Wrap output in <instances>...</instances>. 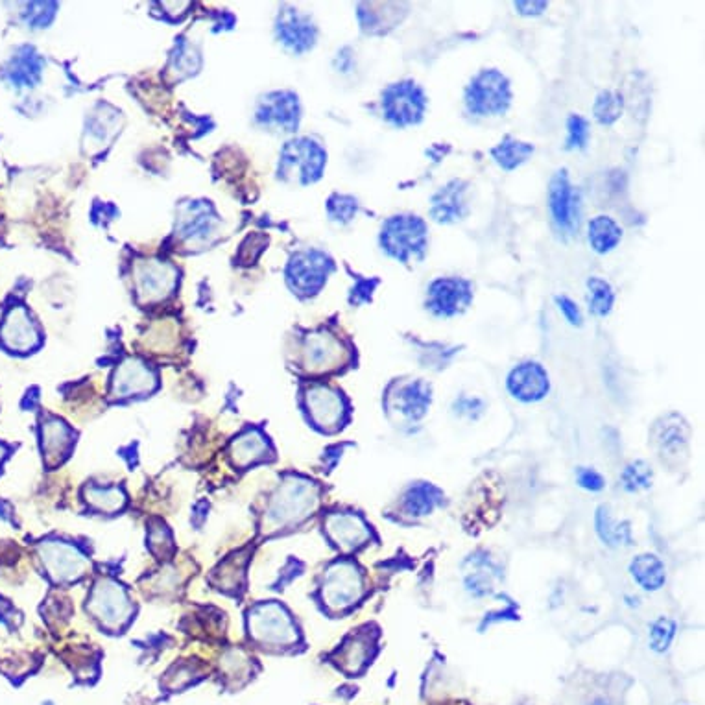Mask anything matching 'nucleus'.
Returning <instances> with one entry per match:
<instances>
[{
	"instance_id": "nucleus-1",
	"label": "nucleus",
	"mask_w": 705,
	"mask_h": 705,
	"mask_svg": "<svg viewBox=\"0 0 705 705\" xmlns=\"http://www.w3.org/2000/svg\"><path fill=\"white\" fill-rule=\"evenodd\" d=\"M320 488L309 478L290 475L277 486L264 512V534H277L307 521L318 508Z\"/></svg>"
},
{
	"instance_id": "nucleus-2",
	"label": "nucleus",
	"mask_w": 705,
	"mask_h": 705,
	"mask_svg": "<svg viewBox=\"0 0 705 705\" xmlns=\"http://www.w3.org/2000/svg\"><path fill=\"white\" fill-rule=\"evenodd\" d=\"M379 246L397 263L423 261L429 250V226L421 216L412 213L390 216L381 226Z\"/></svg>"
},
{
	"instance_id": "nucleus-3",
	"label": "nucleus",
	"mask_w": 705,
	"mask_h": 705,
	"mask_svg": "<svg viewBox=\"0 0 705 705\" xmlns=\"http://www.w3.org/2000/svg\"><path fill=\"white\" fill-rule=\"evenodd\" d=\"M512 84L499 69L478 71L464 91V102L469 115L475 117H502L512 106Z\"/></svg>"
},
{
	"instance_id": "nucleus-4",
	"label": "nucleus",
	"mask_w": 705,
	"mask_h": 705,
	"mask_svg": "<svg viewBox=\"0 0 705 705\" xmlns=\"http://www.w3.org/2000/svg\"><path fill=\"white\" fill-rule=\"evenodd\" d=\"M246 622L251 641L257 645L287 648L298 643V626L279 602H261L253 606Z\"/></svg>"
},
{
	"instance_id": "nucleus-5",
	"label": "nucleus",
	"mask_w": 705,
	"mask_h": 705,
	"mask_svg": "<svg viewBox=\"0 0 705 705\" xmlns=\"http://www.w3.org/2000/svg\"><path fill=\"white\" fill-rule=\"evenodd\" d=\"M353 347L331 329H316L303 336L299 351V366L311 375L340 371L349 364Z\"/></svg>"
},
{
	"instance_id": "nucleus-6",
	"label": "nucleus",
	"mask_w": 705,
	"mask_h": 705,
	"mask_svg": "<svg viewBox=\"0 0 705 705\" xmlns=\"http://www.w3.org/2000/svg\"><path fill=\"white\" fill-rule=\"evenodd\" d=\"M87 611L104 630L120 632L132 621L135 608L124 586L111 578H100L91 589Z\"/></svg>"
},
{
	"instance_id": "nucleus-7",
	"label": "nucleus",
	"mask_w": 705,
	"mask_h": 705,
	"mask_svg": "<svg viewBox=\"0 0 705 705\" xmlns=\"http://www.w3.org/2000/svg\"><path fill=\"white\" fill-rule=\"evenodd\" d=\"M384 119L392 126L403 130L408 126H418L425 119L429 108V96L416 80H399L390 84L381 93Z\"/></svg>"
},
{
	"instance_id": "nucleus-8",
	"label": "nucleus",
	"mask_w": 705,
	"mask_h": 705,
	"mask_svg": "<svg viewBox=\"0 0 705 705\" xmlns=\"http://www.w3.org/2000/svg\"><path fill=\"white\" fill-rule=\"evenodd\" d=\"M37 554L48 578L58 586L76 584L91 571V562L82 549L61 539L41 541Z\"/></svg>"
},
{
	"instance_id": "nucleus-9",
	"label": "nucleus",
	"mask_w": 705,
	"mask_h": 705,
	"mask_svg": "<svg viewBox=\"0 0 705 705\" xmlns=\"http://www.w3.org/2000/svg\"><path fill=\"white\" fill-rule=\"evenodd\" d=\"M303 408L309 421L323 432L340 431L349 419V401L338 388L312 383L303 390Z\"/></svg>"
},
{
	"instance_id": "nucleus-10",
	"label": "nucleus",
	"mask_w": 705,
	"mask_h": 705,
	"mask_svg": "<svg viewBox=\"0 0 705 705\" xmlns=\"http://www.w3.org/2000/svg\"><path fill=\"white\" fill-rule=\"evenodd\" d=\"M323 606L333 613H342L355 606L364 595V576L353 562H335L323 574L320 587Z\"/></svg>"
},
{
	"instance_id": "nucleus-11",
	"label": "nucleus",
	"mask_w": 705,
	"mask_h": 705,
	"mask_svg": "<svg viewBox=\"0 0 705 705\" xmlns=\"http://www.w3.org/2000/svg\"><path fill=\"white\" fill-rule=\"evenodd\" d=\"M333 270L335 261L325 251H298L287 266L288 287L299 298H312L325 287L327 277Z\"/></svg>"
},
{
	"instance_id": "nucleus-12",
	"label": "nucleus",
	"mask_w": 705,
	"mask_h": 705,
	"mask_svg": "<svg viewBox=\"0 0 705 705\" xmlns=\"http://www.w3.org/2000/svg\"><path fill=\"white\" fill-rule=\"evenodd\" d=\"M549 211L560 239L574 237L580 228V194L569 180L567 168L554 172L549 183Z\"/></svg>"
},
{
	"instance_id": "nucleus-13",
	"label": "nucleus",
	"mask_w": 705,
	"mask_h": 705,
	"mask_svg": "<svg viewBox=\"0 0 705 705\" xmlns=\"http://www.w3.org/2000/svg\"><path fill=\"white\" fill-rule=\"evenodd\" d=\"M475 287L466 277H436L427 287L425 309L436 318H455L471 307Z\"/></svg>"
},
{
	"instance_id": "nucleus-14",
	"label": "nucleus",
	"mask_w": 705,
	"mask_h": 705,
	"mask_svg": "<svg viewBox=\"0 0 705 705\" xmlns=\"http://www.w3.org/2000/svg\"><path fill=\"white\" fill-rule=\"evenodd\" d=\"M431 403V384L423 379H397L386 390V408L408 423L425 418Z\"/></svg>"
},
{
	"instance_id": "nucleus-15",
	"label": "nucleus",
	"mask_w": 705,
	"mask_h": 705,
	"mask_svg": "<svg viewBox=\"0 0 705 705\" xmlns=\"http://www.w3.org/2000/svg\"><path fill=\"white\" fill-rule=\"evenodd\" d=\"M325 165H327L325 150L320 144L314 143L312 139H307V137L290 141L281 154L283 176L298 172L296 176H298L299 183H303V185L320 180Z\"/></svg>"
},
{
	"instance_id": "nucleus-16",
	"label": "nucleus",
	"mask_w": 705,
	"mask_h": 705,
	"mask_svg": "<svg viewBox=\"0 0 705 705\" xmlns=\"http://www.w3.org/2000/svg\"><path fill=\"white\" fill-rule=\"evenodd\" d=\"M178 285V270L165 261H141L135 264V290L143 305L168 298Z\"/></svg>"
},
{
	"instance_id": "nucleus-17",
	"label": "nucleus",
	"mask_w": 705,
	"mask_h": 705,
	"mask_svg": "<svg viewBox=\"0 0 705 705\" xmlns=\"http://www.w3.org/2000/svg\"><path fill=\"white\" fill-rule=\"evenodd\" d=\"M157 388L156 371L139 359H126L120 362L111 381L113 399H130L139 395L152 394Z\"/></svg>"
},
{
	"instance_id": "nucleus-18",
	"label": "nucleus",
	"mask_w": 705,
	"mask_h": 705,
	"mask_svg": "<svg viewBox=\"0 0 705 705\" xmlns=\"http://www.w3.org/2000/svg\"><path fill=\"white\" fill-rule=\"evenodd\" d=\"M0 342L12 353H30L41 344L37 323L24 307H12L0 323Z\"/></svg>"
},
{
	"instance_id": "nucleus-19",
	"label": "nucleus",
	"mask_w": 705,
	"mask_h": 705,
	"mask_svg": "<svg viewBox=\"0 0 705 705\" xmlns=\"http://www.w3.org/2000/svg\"><path fill=\"white\" fill-rule=\"evenodd\" d=\"M325 534L336 549L344 552L364 547L371 539V528L364 517L353 512H336L325 517Z\"/></svg>"
},
{
	"instance_id": "nucleus-20",
	"label": "nucleus",
	"mask_w": 705,
	"mask_h": 705,
	"mask_svg": "<svg viewBox=\"0 0 705 705\" xmlns=\"http://www.w3.org/2000/svg\"><path fill=\"white\" fill-rule=\"evenodd\" d=\"M467 191H469V183L466 180L447 181L443 187L432 194L431 215L434 222L438 224H455L466 218L469 213V205H467Z\"/></svg>"
},
{
	"instance_id": "nucleus-21",
	"label": "nucleus",
	"mask_w": 705,
	"mask_h": 705,
	"mask_svg": "<svg viewBox=\"0 0 705 705\" xmlns=\"http://www.w3.org/2000/svg\"><path fill=\"white\" fill-rule=\"evenodd\" d=\"M407 2H364L359 4L360 28L368 36H386L405 21Z\"/></svg>"
},
{
	"instance_id": "nucleus-22",
	"label": "nucleus",
	"mask_w": 705,
	"mask_h": 705,
	"mask_svg": "<svg viewBox=\"0 0 705 705\" xmlns=\"http://www.w3.org/2000/svg\"><path fill=\"white\" fill-rule=\"evenodd\" d=\"M508 392L523 403H536L549 394V373L539 362H523L508 375Z\"/></svg>"
},
{
	"instance_id": "nucleus-23",
	"label": "nucleus",
	"mask_w": 705,
	"mask_h": 705,
	"mask_svg": "<svg viewBox=\"0 0 705 705\" xmlns=\"http://www.w3.org/2000/svg\"><path fill=\"white\" fill-rule=\"evenodd\" d=\"M275 30L279 41L296 54L311 50L318 37V28L311 17L294 8H285L279 13Z\"/></svg>"
},
{
	"instance_id": "nucleus-24",
	"label": "nucleus",
	"mask_w": 705,
	"mask_h": 705,
	"mask_svg": "<svg viewBox=\"0 0 705 705\" xmlns=\"http://www.w3.org/2000/svg\"><path fill=\"white\" fill-rule=\"evenodd\" d=\"M74 431L58 418H48L41 425V451L48 467L60 466L71 455Z\"/></svg>"
},
{
	"instance_id": "nucleus-25",
	"label": "nucleus",
	"mask_w": 705,
	"mask_h": 705,
	"mask_svg": "<svg viewBox=\"0 0 705 705\" xmlns=\"http://www.w3.org/2000/svg\"><path fill=\"white\" fill-rule=\"evenodd\" d=\"M268 455H270V443L259 429H248L242 432L229 445L231 464L239 469H248L266 462Z\"/></svg>"
},
{
	"instance_id": "nucleus-26",
	"label": "nucleus",
	"mask_w": 705,
	"mask_h": 705,
	"mask_svg": "<svg viewBox=\"0 0 705 705\" xmlns=\"http://www.w3.org/2000/svg\"><path fill=\"white\" fill-rule=\"evenodd\" d=\"M299 102L294 93H274L268 96L259 109V120L264 124H275L283 128V132H294L299 124Z\"/></svg>"
},
{
	"instance_id": "nucleus-27",
	"label": "nucleus",
	"mask_w": 705,
	"mask_h": 705,
	"mask_svg": "<svg viewBox=\"0 0 705 705\" xmlns=\"http://www.w3.org/2000/svg\"><path fill=\"white\" fill-rule=\"evenodd\" d=\"M687 438H689V429L680 414L663 416L656 423V442L661 453H667L669 456L680 455L687 445Z\"/></svg>"
},
{
	"instance_id": "nucleus-28",
	"label": "nucleus",
	"mask_w": 705,
	"mask_h": 705,
	"mask_svg": "<svg viewBox=\"0 0 705 705\" xmlns=\"http://www.w3.org/2000/svg\"><path fill=\"white\" fill-rule=\"evenodd\" d=\"M587 239L598 255L615 250L622 240V228L611 216L598 215L587 226Z\"/></svg>"
},
{
	"instance_id": "nucleus-29",
	"label": "nucleus",
	"mask_w": 705,
	"mask_h": 705,
	"mask_svg": "<svg viewBox=\"0 0 705 705\" xmlns=\"http://www.w3.org/2000/svg\"><path fill=\"white\" fill-rule=\"evenodd\" d=\"M536 146L526 141H519L510 135H506L501 143L495 144L490 150L493 161L506 172H512L517 167H521L530 157L534 156Z\"/></svg>"
},
{
	"instance_id": "nucleus-30",
	"label": "nucleus",
	"mask_w": 705,
	"mask_h": 705,
	"mask_svg": "<svg viewBox=\"0 0 705 705\" xmlns=\"http://www.w3.org/2000/svg\"><path fill=\"white\" fill-rule=\"evenodd\" d=\"M632 578L645 591H659L667 582L665 563L656 554H641L630 563Z\"/></svg>"
},
{
	"instance_id": "nucleus-31",
	"label": "nucleus",
	"mask_w": 705,
	"mask_h": 705,
	"mask_svg": "<svg viewBox=\"0 0 705 705\" xmlns=\"http://www.w3.org/2000/svg\"><path fill=\"white\" fill-rule=\"evenodd\" d=\"M595 526H597L598 538L602 539L604 545H608L611 549L630 547L632 545L630 525L628 523H617L613 519L608 506H600L598 508Z\"/></svg>"
},
{
	"instance_id": "nucleus-32",
	"label": "nucleus",
	"mask_w": 705,
	"mask_h": 705,
	"mask_svg": "<svg viewBox=\"0 0 705 705\" xmlns=\"http://www.w3.org/2000/svg\"><path fill=\"white\" fill-rule=\"evenodd\" d=\"M371 650H373V639L370 634L351 635V637H347L346 643L340 648L338 665H342V669L349 674H355L368 663V659L371 658Z\"/></svg>"
},
{
	"instance_id": "nucleus-33",
	"label": "nucleus",
	"mask_w": 705,
	"mask_h": 705,
	"mask_svg": "<svg viewBox=\"0 0 705 705\" xmlns=\"http://www.w3.org/2000/svg\"><path fill=\"white\" fill-rule=\"evenodd\" d=\"M440 499H442V491L434 488L432 484L419 482L408 488L403 497V508L412 517H425L431 514Z\"/></svg>"
},
{
	"instance_id": "nucleus-34",
	"label": "nucleus",
	"mask_w": 705,
	"mask_h": 705,
	"mask_svg": "<svg viewBox=\"0 0 705 705\" xmlns=\"http://www.w3.org/2000/svg\"><path fill=\"white\" fill-rule=\"evenodd\" d=\"M84 497L87 504L100 514H117L126 506V493L119 486L100 488V486L89 484V486H85Z\"/></svg>"
},
{
	"instance_id": "nucleus-35",
	"label": "nucleus",
	"mask_w": 705,
	"mask_h": 705,
	"mask_svg": "<svg viewBox=\"0 0 705 705\" xmlns=\"http://www.w3.org/2000/svg\"><path fill=\"white\" fill-rule=\"evenodd\" d=\"M587 305L597 318H606L615 305V290L606 279L591 275L587 279Z\"/></svg>"
},
{
	"instance_id": "nucleus-36",
	"label": "nucleus",
	"mask_w": 705,
	"mask_h": 705,
	"mask_svg": "<svg viewBox=\"0 0 705 705\" xmlns=\"http://www.w3.org/2000/svg\"><path fill=\"white\" fill-rule=\"evenodd\" d=\"M41 72V61L36 54H32L30 48H24L21 54H17L12 60V65L8 67V78L17 87L32 85L39 78Z\"/></svg>"
},
{
	"instance_id": "nucleus-37",
	"label": "nucleus",
	"mask_w": 705,
	"mask_h": 705,
	"mask_svg": "<svg viewBox=\"0 0 705 705\" xmlns=\"http://www.w3.org/2000/svg\"><path fill=\"white\" fill-rule=\"evenodd\" d=\"M624 100L617 91H600L593 104V117L602 126H611L621 119Z\"/></svg>"
},
{
	"instance_id": "nucleus-38",
	"label": "nucleus",
	"mask_w": 705,
	"mask_h": 705,
	"mask_svg": "<svg viewBox=\"0 0 705 705\" xmlns=\"http://www.w3.org/2000/svg\"><path fill=\"white\" fill-rule=\"evenodd\" d=\"M622 488L628 493L648 490L652 486V467L643 460L632 462L630 466L624 467L621 475Z\"/></svg>"
},
{
	"instance_id": "nucleus-39",
	"label": "nucleus",
	"mask_w": 705,
	"mask_h": 705,
	"mask_svg": "<svg viewBox=\"0 0 705 705\" xmlns=\"http://www.w3.org/2000/svg\"><path fill=\"white\" fill-rule=\"evenodd\" d=\"M359 200L347 194H333L327 200V213L333 222L349 224L359 213Z\"/></svg>"
},
{
	"instance_id": "nucleus-40",
	"label": "nucleus",
	"mask_w": 705,
	"mask_h": 705,
	"mask_svg": "<svg viewBox=\"0 0 705 705\" xmlns=\"http://www.w3.org/2000/svg\"><path fill=\"white\" fill-rule=\"evenodd\" d=\"M416 346L419 347V362L425 364V368L429 366H438V368H445V364L449 360L453 359V355H456L458 347H447L443 344H436V342H421V340H412Z\"/></svg>"
},
{
	"instance_id": "nucleus-41",
	"label": "nucleus",
	"mask_w": 705,
	"mask_h": 705,
	"mask_svg": "<svg viewBox=\"0 0 705 705\" xmlns=\"http://www.w3.org/2000/svg\"><path fill=\"white\" fill-rule=\"evenodd\" d=\"M589 141V120L582 115H569L567 119V150H584Z\"/></svg>"
},
{
	"instance_id": "nucleus-42",
	"label": "nucleus",
	"mask_w": 705,
	"mask_h": 705,
	"mask_svg": "<svg viewBox=\"0 0 705 705\" xmlns=\"http://www.w3.org/2000/svg\"><path fill=\"white\" fill-rule=\"evenodd\" d=\"M676 635V622L667 617H659L650 624V646L656 652H665Z\"/></svg>"
},
{
	"instance_id": "nucleus-43",
	"label": "nucleus",
	"mask_w": 705,
	"mask_h": 705,
	"mask_svg": "<svg viewBox=\"0 0 705 705\" xmlns=\"http://www.w3.org/2000/svg\"><path fill=\"white\" fill-rule=\"evenodd\" d=\"M379 283H381L379 277L366 279V277L357 275V285L351 288V292H349V303L353 307H359L362 303H370L371 298H373V292H375V288L379 287Z\"/></svg>"
},
{
	"instance_id": "nucleus-44",
	"label": "nucleus",
	"mask_w": 705,
	"mask_h": 705,
	"mask_svg": "<svg viewBox=\"0 0 705 705\" xmlns=\"http://www.w3.org/2000/svg\"><path fill=\"white\" fill-rule=\"evenodd\" d=\"M456 416H462L467 419H478L484 412V401L478 397H467L462 395L458 397L453 405Z\"/></svg>"
},
{
	"instance_id": "nucleus-45",
	"label": "nucleus",
	"mask_w": 705,
	"mask_h": 705,
	"mask_svg": "<svg viewBox=\"0 0 705 705\" xmlns=\"http://www.w3.org/2000/svg\"><path fill=\"white\" fill-rule=\"evenodd\" d=\"M576 482L580 488H584L587 491H602L606 482H604V477L591 469V467H578L576 469Z\"/></svg>"
},
{
	"instance_id": "nucleus-46",
	"label": "nucleus",
	"mask_w": 705,
	"mask_h": 705,
	"mask_svg": "<svg viewBox=\"0 0 705 705\" xmlns=\"http://www.w3.org/2000/svg\"><path fill=\"white\" fill-rule=\"evenodd\" d=\"M556 303L560 307L565 320L574 325V327H580L584 320H582V312L578 309V305L574 303L573 299L567 298V296H556Z\"/></svg>"
},
{
	"instance_id": "nucleus-47",
	"label": "nucleus",
	"mask_w": 705,
	"mask_h": 705,
	"mask_svg": "<svg viewBox=\"0 0 705 705\" xmlns=\"http://www.w3.org/2000/svg\"><path fill=\"white\" fill-rule=\"evenodd\" d=\"M514 8L519 15L536 17V15H541V13L549 8V2H545V0H534V2H530V0H517V2H514Z\"/></svg>"
},
{
	"instance_id": "nucleus-48",
	"label": "nucleus",
	"mask_w": 705,
	"mask_h": 705,
	"mask_svg": "<svg viewBox=\"0 0 705 705\" xmlns=\"http://www.w3.org/2000/svg\"><path fill=\"white\" fill-rule=\"evenodd\" d=\"M150 547H152V552H156L157 547H163V554H165L167 549L172 550V539H170V534H168L165 526L152 528V532H150Z\"/></svg>"
},
{
	"instance_id": "nucleus-49",
	"label": "nucleus",
	"mask_w": 705,
	"mask_h": 705,
	"mask_svg": "<svg viewBox=\"0 0 705 705\" xmlns=\"http://www.w3.org/2000/svg\"><path fill=\"white\" fill-rule=\"evenodd\" d=\"M6 453H8V451H6V447L0 443V466H2V460L6 458Z\"/></svg>"
}]
</instances>
